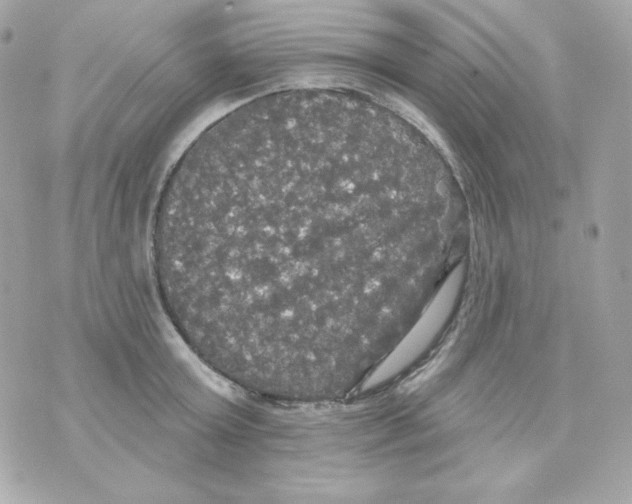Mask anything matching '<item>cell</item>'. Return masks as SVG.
<instances>
[{
  "instance_id": "cell-1",
  "label": "cell",
  "mask_w": 632,
  "mask_h": 504,
  "mask_svg": "<svg viewBox=\"0 0 632 504\" xmlns=\"http://www.w3.org/2000/svg\"><path fill=\"white\" fill-rule=\"evenodd\" d=\"M377 198L349 166L280 157L159 205L153 264L173 326L235 368L353 343L371 326Z\"/></svg>"
}]
</instances>
